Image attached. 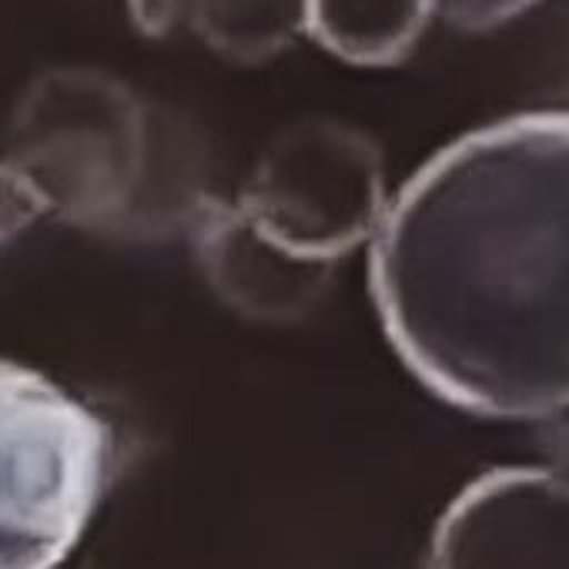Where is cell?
Segmentation results:
<instances>
[{
    "mask_svg": "<svg viewBox=\"0 0 569 569\" xmlns=\"http://www.w3.org/2000/svg\"><path fill=\"white\" fill-rule=\"evenodd\" d=\"M369 289L406 369L489 419L569 409V111L492 121L386 208Z\"/></svg>",
    "mask_w": 569,
    "mask_h": 569,
    "instance_id": "cell-1",
    "label": "cell"
},
{
    "mask_svg": "<svg viewBox=\"0 0 569 569\" xmlns=\"http://www.w3.org/2000/svg\"><path fill=\"white\" fill-rule=\"evenodd\" d=\"M151 138V114L124 81L94 68H54L18 98L0 164L38 214L108 231L138 218Z\"/></svg>",
    "mask_w": 569,
    "mask_h": 569,
    "instance_id": "cell-2",
    "label": "cell"
},
{
    "mask_svg": "<svg viewBox=\"0 0 569 569\" xmlns=\"http://www.w3.org/2000/svg\"><path fill=\"white\" fill-rule=\"evenodd\" d=\"M111 426L58 382L0 359V569H58L111 479Z\"/></svg>",
    "mask_w": 569,
    "mask_h": 569,
    "instance_id": "cell-3",
    "label": "cell"
},
{
    "mask_svg": "<svg viewBox=\"0 0 569 569\" xmlns=\"http://www.w3.org/2000/svg\"><path fill=\"white\" fill-rule=\"evenodd\" d=\"M238 204L281 248L336 264L386 218L382 154L342 121L306 118L261 151Z\"/></svg>",
    "mask_w": 569,
    "mask_h": 569,
    "instance_id": "cell-4",
    "label": "cell"
},
{
    "mask_svg": "<svg viewBox=\"0 0 569 569\" xmlns=\"http://www.w3.org/2000/svg\"><path fill=\"white\" fill-rule=\"evenodd\" d=\"M426 569H569V479L529 466L479 476L439 519Z\"/></svg>",
    "mask_w": 569,
    "mask_h": 569,
    "instance_id": "cell-5",
    "label": "cell"
},
{
    "mask_svg": "<svg viewBox=\"0 0 569 569\" xmlns=\"http://www.w3.org/2000/svg\"><path fill=\"white\" fill-rule=\"evenodd\" d=\"M194 258L214 296L261 322H292L332 289L336 264L309 261L264 234L238 201H198L191 214Z\"/></svg>",
    "mask_w": 569,
    "mask_h": 569,
    "instance_id": "cell-6",
    "label": "cell"
},
{
    "mask_svg": "<svg viewBox=\"0 0 569 569\" xmlns=\"http://www.w3.org/2000/svg\"><path fill=\"white\" fill-rule=\"evenodd\" d=\"M432 0H306V34L356 68H392L422 41Z\"/></svg>",
    "mask_w": 569,
    "mask_h": 569,
    "instance_id": "cell-7",
    "label": "cell"
},
{
    "mask_svg": "<svg viewBox=\"0 0 569 569\" xmlns=\"http://www.w3.org/2000/svg\"><path fill=\"white\" fill-rule=\"evenodd\" d=\"M194 34L234 64H264L306 31V0H191Z\"/></svg>",
    "mask_w": 569,
    "mask_h": 569,
    "instance_id": "cell-8",
    "label": "cell"
},
{
    "mask_svg": "<svg viewBox=\"0 0 569 569\" xmlns=\"http://www.w3.org/2000/svg\"><path fill=\"white\" fill-rule=\"evenodd\" d=\"M436 14L459 31L479 34V31H492L519 14H526L529 8H536L539 0H432Z\"/></svg>",
    "mask_w": 569,
    "mask_h": 569,
    "instance_id": "cell-9",
    "label": "cell"
}]
</instances>
